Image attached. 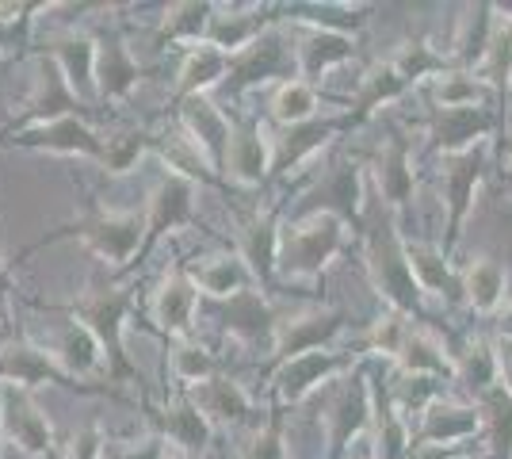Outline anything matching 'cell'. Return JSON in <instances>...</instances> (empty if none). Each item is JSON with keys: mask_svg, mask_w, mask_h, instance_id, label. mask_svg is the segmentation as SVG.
<instances>
[{"mask_svg": "<svg viewBox=\"0 0 512 459\" xmlns=\"http://www.w3.org/2000/svg\"><path fill=\"white\" fill-rule=\"evenodd\" d=\"M69 314L100 341L107 360V379L111 383H142V375L127 356L123 333H127V314H130V295L119 287H92L77 303L69 306Z\"/></svg>", "mask_w": 512, "mask_h": 459, "instance_id": "cell-1", "label": "cell"}, {"mask_svg": "<svg viewBox=\"0 0 512 459\" xmlns=\"http://www.w3.org/2000/svg\"><path fill=\"white\" fill-rule=\"evenodd\" d=\"M344 219L329 211H310L306 219L283 226L279 234V261L276 272L283 280H314L321 268L341 253Z\"/></svg>", "mask_w": 512, "mask_h": 459, "instance_id": "cell-2", "label": "cell"}, {"mask_svg": "<svg viewBox=\"0 0 512 459\" xmlns=\"http://www.w3.org/2000/svg\"><path fill=\"white\" fill-rule=\"evenodd\" d=\"M58 238H81L88 253H96L111 268H127L142 257L146 245V215L138 211H88L85 219H77V226H65L58 234H50L46 241Z\"/></svg>", "mask_w": 512, "mask_h": 459, "instance_id": "cell-3", "label": "cell"}, {"mask_svg": "<svg viewBox=\"0 0 512 459\" xmlns=\"http://www.w3.org/2000/svg\"><path fill=\"white\" fill-rule=\"evenodd\" d=\"M367 268H371V280L379 287V295L390 299V306L398 314H421V284L413 276V264H409L406 241L394 234V226H375L367 234Z\"/></svg>", "mask_w": 512, "mask_h": 459, "instance_id": "cell-4", "label": "cell"}, {"mask_svg": "<svg viewBox=\"0 0 512 459\" xmlns=\"http://www.w3.org/2000/svg\"><path fill=\"white\" fill-rule=\"evenodd\" d=\"M490 165V142H478L463 153H451L444 157V199H448V238H444V257L455 253L459 234H463V222H467L470 199L474 188Z\"/></svg>", "mask_w": 512, "mask_h": 459, "instance_id": "cell-5", "label": "cell"}, {"mask_svg": "<svg viewBox=\"0 0 512 459\" xmlns=\"http://www.w3.org/2000/svg\"><path fill=\"white\" fill-rule=\"evenodd\" d=\"M195 310H199V284L184 264H172L153 291V322L172 341H188L195 329Z\"/></svg>", "mask_w": 512, "mask_h": 459, "instance_id": "cell-6", "label": "cell"}, {"mask_svg": "<svg viewBox=\"0 0 512 459\" xmlns=\"http://www.w3.org/2000/svg\"><path fill=\"white\" fill-rule=\"evenodd\" d=\"M4 437L31 459H54V425L31 391L4 387Z\"/></svg>", "mask_w": 512, "mask_h": 459, "instance_id": "cell-7", "label": "cell"}, {"mask_svg": "<svg viewBox=\"0 0 512 459\" xmlns=\"http://www.w3.org/2000/svg\"><path fill=\"white\" fill-rule=\"evenodd\" d=\"M150 421L157 425L161 440L176 448V456L199 459L211 448L214 425L207 421V414L195 406L188 394H176L165 406H150Z\"/></svg>", "mask_w": 512, "mask_h": 459, "instance_id": "cell-8", "label": "cell"}, {"mask_svg": "<svg viewBox=\"0 0 512 459\" xmlns=\"http://www.w3.org/2000/svg\"><path fill=\"white\" fill-rule=\"evenodd\" d=\"M0 383L20 387V391H39V387H77L69 375L58 368L50 349L31 345V341H8L0 349Z\"/></svg>", "mask_w": 512, "mask_h": 459, "instance_id": "cell-9", "label": "cell"}, {"mask_svg": "<svg viewBox=\"0 0 512 459\" xmlns=\"http://www.w3.org/2000/svg\"><path fill=\"white\" fill-rule=\"evenodd\" d=\"M85 108L88 104L69 88V81H65V73L58 69V62L46 58V54H39V77H35V88H31V96H27L23 115H20L23 127L58 123V119H69V115H77V111H85Z\"/></svg>", "mask_w": 512, "mask_h": 459, "instance_id": "cell-10", "label": "cell"}, {"mask_svg": "<svg viewBox=\"0 0 512 459\" xmlns=\"http://www.w3.org/2000/svg\"><path fill=\"white\" fill-rule=\"evenodd\" d=\"M352 368V356H344V352H329V349H318V352H302L295 360H283L276 368V394L279 402H287V406H295L302 402L306 394H314L321 383H329V379H337Z\"/></svg>", "mask_w": 512, "mask_h": 459, "instance_id": "cell-11", "label": "cell"}, {"mask_svg": "<svg viewBox=\"0 0 512 459\" xmlns=\"http://www.w3.org/2000/svg\"><path fill=\"white\" fill-rule=\"evenodd\" d=\"M192 219H195V184L184 180V176L169 173L150 192V199H146V245H142V257H146L165 234L188 226ZM142 257H138V261H142Z\"/></svg>", "mask_w": 512, "mask_h": 459, "instance_id": "cell-12", "label": "cell"}, {"mask_svg": "<svg viewBox=\"0 0 512 459\" xmlns=\"http://www.w3.org/2000/svg\"><path fill=\"white\" fill-rule=\"evenodd\" d=\"M176 123L180 131L192 138L199 150L207 153V161L214 165V173H226V157H230V138H234V123L226 119V111L214 108L207 96H195L176 104Z\"/></svg>", "mask_w": 512, "mask_h": 459, "instance_id": "cell-13", "label": "cell"}, {"mask_svg": "<svg viewBox=\"0 0 512 459\" xmlns=\"http://www.w3.org/2000/svg\"><path fill=\"white\" fill-rule=\"evenodd\" d=\"M12 146L62 153V157H92L96 165L104 157V138L92 131L81 115H69V119H58V123H43V127H27V131L12 138Z\"/></svg>", "mask_w": 512, "mask_h": 459, "instance_id": "cell-14", "label": "cell"}, {"mask_svg": "<svg viewBox=\"0 0 512 459\" xmlns=\"http://www.w3.org/2000/svg\"><path fill=\"white\" fill-rule=\"evenodd\" d=\"M291 66H295V54L287 50V43L276 31H264L253 46H245L241 54L230 58V81L226 85H230V92H245L253 85L276 81L279 73H287Z\"/></svg>", "mask_w": 512, "mask_h": 459, "instance_id": "cell-15", "label": "cell"}, {"mask_svg": "<svg viewBox=\"0 0 512 459\" xmlns=\"http://www.w3.org/2000/svg\"><path fill=\"white\" fill-rule=\"evenodd\" d=\"M43 54L58 62V69H62L65 81H69V88L85 100L88 108L100 100V92H96V58H100V43H96V39L65 31V35L46 39Z\"/></svg>", "mask_w": 512, "mask_h": 459, "instance_id": "cell-16", "label": "cell"}, {"mask_svg": "<svg viewBox=\"0 0 512 459\" xmlns=\"http://www.w3.org/2000/svg\"><path fill=\"white\" fill-rule=\"evenodd\" d=\"M367 417H371V387L363 383V375L356 372L352 379H344L337 394H333V402H329V410H325V433H329V459L341 456L344 444L363 433V425H367Z\"/></svg>", "mask_w": 512, "mask_h": 459, "instance_id": "cell-17", "label": "cell"}, {"mask_svg": "<svg viewBox=\"0 0 512 459\" xmlns=\"http://www.w3.org/2000/svg\"><path fill=\"white\" fill-rule=\"evenodd\" d=\"M344 326L341 310H306V314H295L287 322H279L276 341H272V352L276 360H295L302 352H318L325 349Z\"/></svg>", "mask_w": 512, "mask_h": 459, "instance_id": "cell-18", "label": "cell"}, {"mask_svg": "<svg viewBox=\"0 0 512 459\" xmlns=\"http://www.w3.org/2000/svg\"><path fill=\"white\" fill-rule=\"evenodd\" d=\"M272 138L256 119H237L234 138H230V157H226V173L241 188L260 184L272 169Z\"/></svg>", "mask_w": 512, "mask_h": 459, "instance_id": "cell-19", "label": "cell"}, {"mask_svg": "<svg viewBox=\"0 0 512 459\" xmlns=\"http://www.w3.org/2000/svg\"><path fill=\"white\" fill-rule=\"evenodd\" d=\"M341 127H352L348 119H310V123H302V127H287L283 138H272V173L276 176H287L291 169H299L302 161H310L314 153L329 142V134H337Z\"/></svg>", "mask_w": 512, "mask_h": 459, "instance_id": "cell-20", "label": "cell"}, {"mask_svg": "<svg viewBox=\"0 0 512 459\" xmlns=\"http://www.w3.org/2000/svg\"><path fill=\"white\" fill-rule=\"evenodd\" d=\"M50 356L58 360V368H62L69 379H77V387H81V379H92L96 372H107L100 341H96L77 318H69V322L58 329V337H54V345H50Z\"/></svg>", "mask_w": 512, "mask_h": 459, "instance_id": "cell-21", "label": "cell"}, {"mask_svg": "<svg viewBox=\"0 0 512 459\" xmlns=\"http://www.w3.org/2000/svg\"><path fill=\"white\" fill-rule=\"evenodd\" d=\"M138 85H142V66L130 54V46L123 39L100 43V58H96V92H100V100L123 104V100L134 96Z\"/></svg>", "mask_w": 512, "mask_h": 459, "instance_id": "cell-22", "label": "cell"}, {"mask_svg": "<svg viewBox=\"0 0 512 459\" xmlns=\"http://www.w3.org/2000/svg\"><path fill=\"white\" fill-rule=\"evenodd\" d=\"M352 39L344 35V31H333V27H314V31H306L295 46V69H299V81H318L321 73H329V69L344 66L348 58H352Z\"/></svg>", "mask_w": 512, "mask_h": 459, "instance_id": "cell-23", "label": "cell"}, {"mask_svg": "<svg viewBox=\"0 0 512 459\" xmlns=\"http://www.w3.org/2000/svg\"><path fill=\"white\" fill-rule=\"evenodd\" d=\"M226 77H230V54H222L211 43L192 46L184 54V62H180V73H176V104L195 100V96H207Z\"/></svg>", "mask_w": 512, "mask_h": 459, "instance_id": "cell-24", "label": "cell"}, {"mask_svg": "<svg viewBox=\"0 0 512 459\" xmlns=\"http://www.w3.org/2000/svg\"><path fill=\"white\" fill-rule=\"evenodd\" d=\"M482 429V410L478 406H455V402H436L428 406L425 425L413 444H428V448H455L459 440H470Z\"/></svg>", "mask_w": 512, "mask_h": 459, "instance_id": "cell-25", "label": "cell"}, {"mask_svg": "<svg viewBox=\"0 0 512 459\" xmlns=\"http://www.w3.org/2000/svg\"><path fill=\"white\" fill-rule=\"evenodd\" d=\"M493 127V115L486 108H440L436 111V150H444V157L463 153L478 142H486V134Z\"/></svg>", "mask_w": 512, "mask_h": 459, "instance_id": "cell-26", "label": "cell"}, {"mask_svg": "<svg viewBox=\"0 0 512 459\" xmlns=\"http://www.w3.org/2000/svg\"><path fill=\"white\" fill-rule=\"evenodd\" d=\"M184 394L207 414L211 425L214 421H222V425H241V421H249V414H253L249 394L241 391V383L226 379V375H214V379L199 383V387H188Z\"/></svg>", "mask_w": 512, "mask_h": 459, "instance_id": "cell-27", "label": "cell"}, {"mask_svg": "<svg viewBox=\"0 0 512 459\" xmlns=\"http://www.w3.org/2000/svg\"><path fill=\"white\" fill-rule=\"evenodd\" d=\"M222 326H226V333L237 337V341H260V337L276 341L279 322H276V314H272V306L264 303L260 291H241V295L222 303Z\"/></svg>", "mask_w": 512, "mask_h": 459, "instance_id": "cell-28", "label": "cell"}, {"mask_svg": "<svg viewBox=\"0 0 512 459\" xmlns=\"http://www.w3.org/2000/svg\"><path fill=\"white\" fill-rule=\"evenodd\" d=\"M153 150L161 153V161L172 169V176H184V180H192V184H218V173H214V165L207 161V153L180 131V123H176L169 134L153 138Z\"/></svg>", "mask_w": 512, "mask_h": 459, "instance_id": "cell-29", "label": "cell"}, {"mask_svg": "<svg viewBox=\"0 0 512 459\" xmlns=\"http://www.w3.org/2000/svg\"><path fill=\"white\" fill-rule=\"evenodd\" d=\"M375 184L383 199L390 203V211H402L413 199V169H409V142L406 138H390L386 150L375 161Z\"/></svg>", "mask_w": 512, "mask_h": 459, "instance_id": "cell-30", "label": "cell"}, {"mask_svg": "<svg viewBox=\"0 0 512 459\" xmlns=\"http://www.w3.org/2000/svg\"><path fill=\"white\" fill-rule=\"evenodd\" d=\"M279 230L276 219L272 215H260V219L245 222L241 226V261L249 264V272L260 276V280H268L272 272H276V261H279Z\"/></svg>", "mask_w": 512, "mask_h": 459, "instance_id": "cell-31", "label": "cell"}, {"mask_svg": "<svg viewBox=\"0 0 512 459\" xmlns=\"http://www.w3.org/2000/svg\"><path fill=\"white\" fill-rule=\"evenodd\" d=\"M260 35H264V20L256 16L253 8H249V12H230V8H218V4H214V20H211V31H207V43L218 46L222 54L234 58L245 46H253Z\"/></svg>", "mask_w": 512, "mask_h": 459, "instance_id": "cell-32", "label": "cell"}, {"mask_svg": "<svg viewBox=\"0 0 512 459\" xmlns=\"http://www.w3.org/2000/svg\"><path fill=\"white\" fill-rule=\"evenodd\" d=\"M195 284H199V291H207L211 299H218V303H226V299H234V295H241V291H249V264L241 261V253H230V257H211L207 264H199L192 272Z\"/></svg>", "mask_w": 512, "mask_h": 459, "instance_id": "cell-33", "label": "cell"}, {"mask_svg": "<svg viewBox=\"0 0 512 459\" xmlns=\"http://www.w3.org/2000/svg\"><path fill=\"white\" fill-rule=\"evenodd\" d=\"M402 364V375H436V379H455V360L444 356V345L432 341L421 329H409L406 345L394 356Z\"/></svg>", "mask_w": 512, "mask_h": 459, "instance_id": "cell-34", "label": "cell"}, {"mask_svg": "<svg viewBox=\"0 0 512 459\" xmlns=\"http://www.w3.org/2000/svg\"><path fill=\"white\" fill-rule=\"evenodd\" d=\"M214 20V4H199V0H184V4H172L165 8V20H161V31L157 39L165 43H207V31H211Z\"/></svg>", "mask_w": 512, "mask_h": 459, "instance_id": "cell-35", "label": "cell"}, {"mask_svg": "<svg viewBox=\"0 0 512 459\" xmlns=\"http://www.w3.org/2000/svg\"><path fill=\"white\" fill-rule=\"evenodd\" d=\"M482 81L497 92H509L512 85V16H493L486 54H482Z\"/></svg>", "mask_w": 512, "mask_h": 459, "instance_id": "cell-36", "label": "cell"}, {"mask_svg": "<svg viewBox=\"0 0 512 459\" xmlns=\"http://www.w3.org/2000/svg\"><path fill=\"white\" fill-rule=\"evenodd\" d=\"M318 196L325 199L321 211H329L337 219H360V169L341 161L337 169H329L325 184L318 188Z\"/></svg>", "mask_w": 512, "mask_h": 459, "instance_id": "cell-37", "label": "cell"}, {"mask_svg": "<svg viewBox=\"0 0 512 459\" xmlns=\"http://www.w3.org/2000/svg\"><path fill=\"white\" fill-rule=\"evenodd\" d=\"M482 410V429L490 433V448L501 459L512 456V394L505 391V383H497L478 398Z\"/></svg>", "mask_w": 512, "mask_h": 459, "instance_id": "cell-38", "label": "cell"}, {"mask_svg": "<svg viewBox=\"0 0 512 459\" xmlns=\"http://www.w3.org/2000/svg\"><path fill=\"white\" fill-rule=\"evenodd\" d=\"M406 88H409L406 77L394 69V62L371 69V73L360 81V92H356V111L348 115V123H360V119H367V115L379 108V104H386V100H398Z\"/></svg>", "mask_w": 512, "mask_h": 459, "instance_id": "cell-39", "label": "cell"}, {"mask_svg": "<svg viewBox=\"0 0 512 459\" xmlns=\"http://www.w3.org/2000/svg\"><path fill=\"white\" fill-rule=\"evenodd\" d=\"M467 303L474 306V310H482V314H490V310H497L501 306V299H505V268L497 261H490V257H482V261H474L467 268Z\"/></svg>", "mask_w": 512, "mask_h": 459, "instance_id": "cell-40", "label": "cell"}, {"mask_svg": "<svg viewBox=\"0 0 512 459\" xmlns=\"http://www.w3.org/2000/svg\"><path fill=\"white\" fill-rule=\"evenodd\" d=\"M318 115V92L306 81H283L272 96V119L283 127H302Z\"/></svg>", "mask_w": 512, "mask_h": 459, "instance_id": "cell-41", "label": "cell"}, {"mask_svg": "<svg viewBox=\"0 0 512 459\" xmlns=\"http://www.w3.org/2000/svg\"><path fill=\"white\" fill-rule=\"evenodd\" d=\"M146 150H153V134L146 131H119L111 134V138H104V157H100V169L111 176H123L130 173L142 157H146Z\"/></svg>", "mask_w": 512, "mask_h": 459, "instance_id": "cell-42", "label": "cell"}, {"mask_svg": "<svg viewBox=\"0 0 512 459\" xmlns=\"http://www.w3.org/2000/svg\"><path fill=\"white\" fill-rule=\"evenodd\" d=\"M406 253H409V264H413V276H417L421 291H440V295L448 291V295H455V284H451V268H448L444 249L406 241Z\"/></svg>", "mask_w": 512, "mask_h": 459, "instance_id": "cell-43", "label": "cell"}, {"mask_svg": "<svg viewBox=\"0 0 512 459\" xmlns=\"http://www.w3.org/2000/svg\"><path fill=\"white\" fill-rule=\"evenodd\" d=\"M169 372L176 383H184V391L188 387H199V383H207L214 379V356L203 345H195V341H176L172 345V356H169Z\"/></svg>", "mask_w": 512, "mask_h": 459, "instance_id": "cell-44", "label": "cell"}, {"mask_svg": "<svg viewBox=\"0 0 512 459\" xmlns=\"http://www.w3.org/2000/svg\"><path fill=\"white\" fill-rule=\"evenodd\" d=\"M394 69L406 77V85H413V81H421L425 73H448L451 62L440 58V54H432L425 43H409L406 50L394 58Z\"/></svg>", "mask_w": 512, "mask_h": 459, "instance_id": "cell-45", "label": "cell"}, {"mask_svg": "<svg viewBox=\"0 0 512 459\" xmlns=\"http://www.w3.org/2000/svg\"><path fill=\"white\" fill-rule=\"evenodd\" d=\"M237 459H287V444H283V417L272 414L264 429H256L253 437L241 444Z\"/></svg>", "mask_w": 512, "mask_h": 459, "instance_id": "cell-46", "label": "cell"}, {"mask_svg": "<svg viewBox=\"0 0 512 459\" xmlns=\"http://www.w3.org/2000/svg\"><path fill=\"white\" fill-rule=\"evenodd\" d=\"M478 100H486V81L482 77L451 73L440 81V108H474Z\"/></svg>", "mask_w": 512, "mask_h": 459, "instance_id": "cell-47", "label": "cell"}, {"mask_svg": "<svg viewBox=\"0 0 512 459\" xmlns=\"http://www.w3.org/2000/svg\"><path fill=\"white\" fill-rule=\"evenodd\" d=\"M409 337V322L406 314H386V318H379L375 326H371V333H367V345H371V352H383V356H398L402 352V345H406Z\"/></svg>", "mask_w": 512, "mask_h": 459, "instance_id": "cell-48", "label": "cell"}, {"mask_svg": "<svg viewBox=\"0 0 512 459\" xmlns=\"http://www.w3.org/2000/svg\"><path fill=\"white\" fill-rule=\"evenodd\" d=\"M497 368L505 375V391L512 394V341H497Z\"/></svg>", "mask_w": 512, "mask_h": 459, "instance_id": "cell-49", "label": "cell"}, {"mask_svg": "<svg viewBox=\"0 0 512 459\" xmlns=\"http://www.w3.org/2000/svg\"><path fill=\"white\" fill-rule=\"evenodd\" d=\"M169 452H165V440H146V448H134V452H127L123 459H165Z\"/></svg>", "mask_w": 512, "mask_h": 459, "instance_id": "cell-50", "label": "cell"}, {"mask_svg": "<svg viewBox=\"0 0 512 459\" xmlns=\"http://www.w3.org/2000/svg\"><path fill=\"white\" fill-rule=\"evenodd\" d=\"M497 329H501V341H512V303H505L501 318H497Z\"/></svg>", "mask_w": 512, "mask_h": 459, "instance_id": "cell-51", "label": "cell"}, {"mask_svg": "<svg viewBox=\"0 0 512 459\" xmlns=\"http://www.w3.org/2000/svg\"><path fill=\"white\" fill-rule=\"evenodd\" d=\"M0 440H4V383H0Z\"/></svg>", "mask_w": 512, "mask_h": 459, "instance_id": "cell-52", "label": "cell"}, {"mask_svg": "<svg viewBox=\"0 0 512 459\" xmlns=\"http://www.w3.org/2000/svg\"><path fill=\"white\" fill-rule=\"evenodd\" d=\"M4 12H12V4H0V20H4Z\"/></svg>", "mask_w": 512, "mask_h": 459, "instance_id": "cell-53", "label": "cell"}, {"mask_svg": "<svg viewBox=\"0 0 512 459\" xmlns=\"http://www.w3.org/2000/svg\"><path fill=\"white\" fill-rule=\"evenodd\" d=\"M165 459H188V456H176V452H172V456H165Z\"/></svg>", "mask_w": 512, "mask_h": 459, "instance_id": "cell-54", "label": "cell"}]
</instances>
